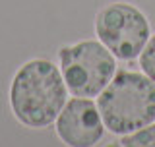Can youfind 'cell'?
<instances>
[{
    "mask_svg": "<svg viewBox=\"0 0 155 147\" xmlns=\"http://www.w3.org/2000/svg\"><path fill=\"white\" fill-rule=\"evenodd\" d=\"M70 99V91L56 62L51 58H29L14 72L8 87L10 112L29 130H45Z\"/></svg>",
    "mask_w": 155,
    "mask_h": 147,
    "instance_id": "6da1fadb",
    "label": "cell"
},
{
    "mask_svg": "<svg viewBox=\"0 0 155 147\" xmlns=\"http://www.w3.org/2000/svg\"><path fill=\"white\" fill-rule=\"evenodd\" d=\"M107 132L120 138L155 122V81L143 72L116 70L109 85L97 95Z\"/></svg>",
    "mask_w": 155,
    "mask_h": 147,
    "instance_id": "7a4b0ae2",
    "label": "cell"
},
{
    "mask_svg": "<svg viewBox=\"0 0 155 147\" xmlns=\"http://www.w3.org/2000/svg\"><path fill=\"white\" fill-rule=\"evenodd\" d=\"M56 64L74 97L97 99L116 74V56L99 39H81L58 47Z\"/></svg>",
    "mask_w": 155,
    "mask_h": 147,
    "instance_id": "3957f363",
    "label": "cell"
},
{
    "mask_svg": "<svg viewBox=\"0 0 155 147\" xmlns=\"http://www.w3.org/2000/svg\"><path fill=\"white\" fill-rule=\"evenodd\" d=\"M95 39L116 56V60H138L145 43L151 37V23L143 10L132 2H109L93 19Z\"/></svg>",
    "mask_w": 155,
    "mask_h": 147,
    "instance_id": "277c9868",
    "label": "cell"
},
{
    "mask_svg": "<svg viewBox=\"0 0 155 147\" xmlns=\"http://www.w3.org/2000/svg\"><path fill=\"white\" fill-rule=\"evenodd\" d=\"M52 126L56 138L68 147H95L107 134L97 101L91 97L70 95Z\"/></svg>",
    "mask_w": 155,
    "mask_h": 147,
    "instance_id": "5b68a950",
    "label": "cell"
},
{
    "mask_svg": "<svg viewBox=\"0 0 155 147\" xmlns=\"http://www.w3.org/2000/svg\"><path fill=\"white\" fill-rule=\"evenodd\" d=\"M116 145H120V147H155V122L130 132L126 136H120Z\"/></svg>",
    "mask_w": 155,
    "mask_h": 147,
    "instance_id": "8992f818",
    "label": "cell"
},
{
    "mask_svg": "<svg viewBox=\"0 0 155 147\" xmlns=\"http://www.w3.org/2000/svg\"><path fill=\"white\" fill-rule=\"evenodd\" d=\"M138 62H140V70L151 81H155V33H151L149 41L145 43L143 51L138 56Z\"/></svg>",
    "mask_w": 155,
    "mask_h": 147,
    "instance_id": "52a82bcc",
    "label": "cell"
}]
</instances>
